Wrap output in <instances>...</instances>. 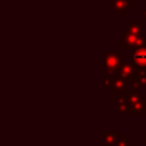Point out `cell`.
Masks as SVG:
<instances>
[{
	"label": "cell",
	"instance_id": "6da1fadb",
	"mask_svg": "<svg viewBox=\"0 0 146 146\" xmlns=\"http://www.w3.org/2000/svg\"><path fill=\"white\" fill-rule=\"evenodd\" d=\"M135 58H136L137 60H139L140 63H146V54H145V51H144V50H143V51H138V52L136 54Z\"/></svg>",
	"mask_w": 146,
	"mask_h": 146
}]
</instances>
